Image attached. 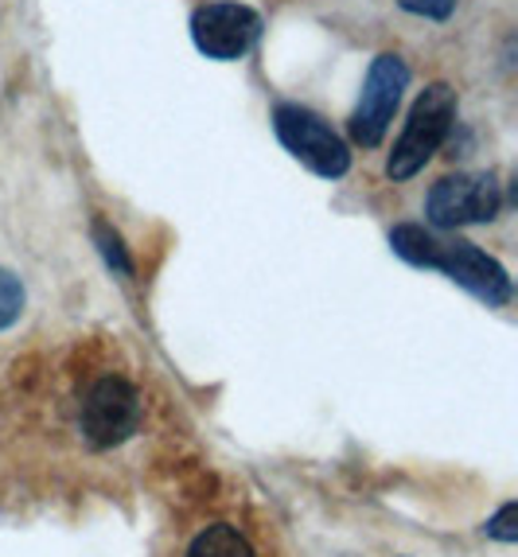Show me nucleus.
Wrapping results in <instances>:
<instances>
[{"instance_id":"1","label":"nucleus","mask_w":518,"mask_h":557,"mask_svg":"<svg viewBox=\"0 0 518 557\" xmlns=\"http://www.w3.org/2000/svg\"><path fill=\"white\" fill-rule=\"evenodd\" d=\"M456 121V94L444 83H433L409 110L406 129H402L398 145L386 160L390 180H409L433 160V152L444 145V137L453 133Z\"/></svg>"},{"instance_id":"2","label":"nucleus","mask_w":518,"mask_h":557,"mask_svg":"<svg viewBox=\"0 0 518 557\" xmlns=\"http://www.w3.org/2000/svg\"><path fill=\"white\" fill-rule=\"evenodd\" d=\"M273 129H278L281 145H285L308 172H316V176H324V180L347 176L351 149H347V140H343L320 113L305 110V106H278Z\"/></svg>"},{"instance_id":"3","label":"nucleus","mask_w":518,"mask_h":557,"mask_svg":"<svg viewBox=\"0 0 518 557\" xmlns=\"http://www.w3.org/2000/svg\"><path fill=\"white\" fill-rule=\"evenodd\" d=\"M406 86H409V66L402 63V55H379L374 63H370L367 78H362L359 106H355L351 125H347L355 145H362V149H379Z\"/></svg>"},{"instance_id":"4","label":"nucleus","mask_w":518,"mask_h":557,"mask_svg":"<svg viewBox=\"0 0 518 557\" xmlns=\"http://www.w3.org/2000/svg\"><path fill=\"white\" fill-rule=\"evenodd\" d=\"M503 207V191L495 176H444L425 199V219L436 231H456L468 223H491Z\"/></svg>"},{"instance_id":"5","label":"nucleus","mask_w":518,"mask_h":557,"mask_svg":"<svg viewBox=\"0 0 518 557\" xmlns=\"http://www.w3.org/2000/svg\"><path fill=\"white\" fill-rule=\"evenodd\" d=\"M261 36V16L250 4L238 0H211L203 9H195L192 16V39L207 59L219 63H234L258 44Z\"/></svg>"},{"instance_id":"6","label":"nucleus","mask_w":518,"mask_h":557,"mask_svg":"<svg viewBox=\"0 0 518 557\" xmlns=\"http://www.w3.org/2000/svg\"><path fill=\"white\" fill-rule=\"evenodd\" d=\"M425 270H441L444 277H453L460 288H468L472 297L488 300V305H507L510 300V277L491 253L476 250L472 242H441L433 238Z\"/></svg>"},{"instance_id":"7","label":"nucleus","mask_w":518,"mask_h":557,"mask_svg":"<svg viewBox=\"0 0 518 557\" xmlns=\"http://www.w3.org/2000/svg\"><path fill=\"white\" fill-rule=\"evenodd\" d=\"M140 425V398L125 379L94 382L83 398V433L94 448H110L137 433Z\"/></svg>"},{"instance_id":"8","label":"nucleus","mask_w":518,"mask_h":557,"mask_svg":"<svg viewBox=\"0 0 518 557\" xmlns=\"http://www.w3.org/2000/svg\"><path fill=\"white\" fill-rule=\"evenodd\" d=\"M187 557H254V549H250V542L242 539L238 530L226 527V522H219V527H207L203 534L192 542Z\"/></svg>"},{"instance_id":"9","label":"nucleus","mask_w":518,"mask_h":557,"mask_svg":"<svg viewBox=\"0 0 518 557\" xmlns=\"http://www.w3.org/2000/svg\"><path fill=\"white\" fill-rule=\"evenodd\" d=\"M94 238H98V246H102L106 261H110L113 270H118L121 277H130V273H133V261H130V253H125V246H121L118 234H113L106 223H98V226H94Z\"/></svg>"},{"instance_id":"10","label":"nucleus","mask_w":518,"mask_h":557,"mask_svg":"<svg viewBox=\"0 0 518 557\" xmlns=\"http://www.w3.org/2000/svg\"><path fill=\"white\" fill-rule=\"evenodd\" d=\"M24 308V288L9 270H0V327H9Z\"/></svg>"},{"instance_id":"11","label":"nucleus","mask_w":518,"mask_h":557,"mask_svg":"<svg viewBox=\"0 0 518 557\" xmlns=\"http://www.w3.org/2000/svg\"><path fill=\"white\" fill-rule=\"evenodd\" d=\"M402 9L414 12V16H425V20H448L456 9V0H398Z\"/></svg>"},{"instance_id":"12","label":"nucleus","mask_w":518,"mask_h":557,"mask_svg":"<svg viewBox=\"0 0 518 557\" xmlns=\"http://www.w3.org/2000/svg\"><path fill=\"white\" fill-rule=\"evenodd\" d=\"M515 519H518V507H515V503H507V507H503V511L488 522V534H491V539H499V542H515L518 539Z\"/></svg>"}]
</instances>
